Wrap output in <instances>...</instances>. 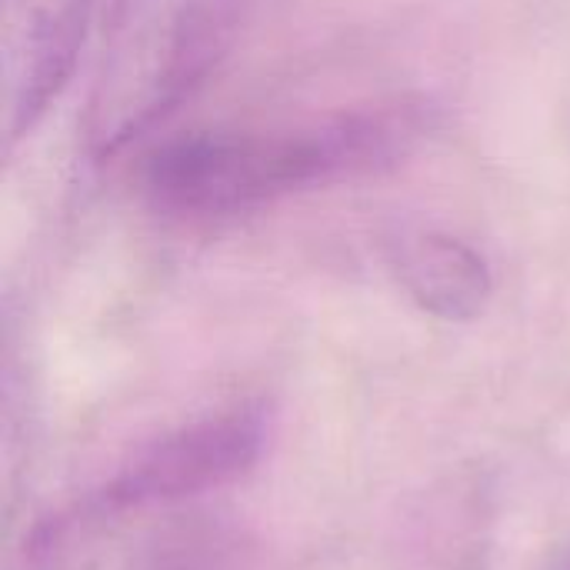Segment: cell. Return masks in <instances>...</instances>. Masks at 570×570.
I'll return each instance as SVG.
<instances>
[{
  "label": "cell",
  "mask_w": 570,
  "mask_h": 570,
  "mask_svg": "<svg viewBox=\"0 0 570 570\" xmlns=\"http://www.w3.org/2000/svg\"><path fill=\"white\" fill-rule=\"evenodd\" d=\"M424 130L414 107L337 114L287 130H194L144 167L150 204L174 217H227L391 164Z\"/></svg>",
  "instance_id": "6da1fadb"
},
{
  "label": "cell",
  "mask_w": 570,
  "mask_h": 570,
  "mask_svg": "<svg viewBox=\"0 0 570 570\" xmlns=\"http://www.w3.org/2000/svg\"><path fill=\"white\" fill-rule=\"evenodd\" d=\"M240 0H97L80 114L94 160L154 130L224 53Z\"/></svg>",
  "instance_id": "7a4b0ae2"
},
{
  "label": "cell",
  "mask_w": 570,
  "mask_h": 570,
  "mask_svg": "<svg viewBox=\"0 0 570 570\" xmlns=\"http://www.w3.org/2000/svg\"><path fill=\"white\" fill-rule=\"evenodd\" d=\"M264 444L267 411L261 404H237L164 434L134 454L127 468H120L73 511L43 524L30 544V564H50L70 544L100 531L120 514L177 504L234 484L261 461Z\"/></svg>",
  "instance_id": "3957f363"
},
{
  "label": "cell",
  "mask_w": 570,
  "mask_h": 570,
  "mask_svg": "<svg viewBox=\"0 0 570 570\" xmlns=\"http://www.w3.org/2000/svg\"><path fill=\"white\" fill-rule=\"evenodd\" d=\"M97 0H3V134L23 140L90 43Z\"/></svg>",
  "instance_id": "277c9868"
},
{
  "label": "cell",
  "mask_w": 570,
  "mask_h": 570,
  "mask_svg": "<svg viewBox=\"0 0 570 570\" xmlns=\"http://www.w3.org/2000/svg\"><path fill=\"white\" fill-rule=\"evenodd\" d=\"M387 261L411 301L441 321H474L494 294L488 257L438 227H401L387 240Z\"/></svg>",
  "instance_id": "5b68a950"
},
{
  "label": "cell",
  "mask_w": 570,
  "mask_h": 570,
  "mask_svg": "<svg viewBox=\"0 0 570 570\" xmlns=\"http://www.w3.org/2000/svg\"><path fill=\"white\" fill-rule=\"evenodd\" d=\"M564 570H570V564H568V568H564Z\"/></svg>",
  "instance_id": "8992f818"
}]
</instances>
